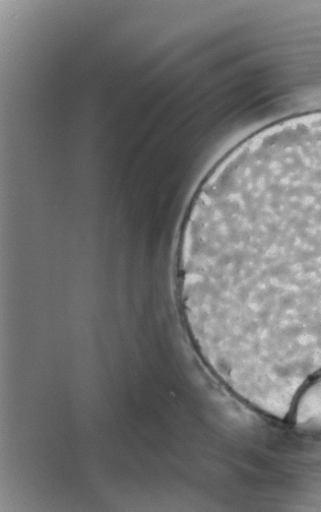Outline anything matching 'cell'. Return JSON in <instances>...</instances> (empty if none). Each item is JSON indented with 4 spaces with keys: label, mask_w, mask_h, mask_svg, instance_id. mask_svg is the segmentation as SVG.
<instances>
[{
    "label": "cell",
    "mask_w": 321,
    "mask_h": 512,
    "mask_svg": "<svg viewBox=\"0 0 321 512\" xmlns=\"http://www.w3.org/2000/svg\"><path fill=\"white\" fill-rule=\"evenodd\" d=\"M292 410L298 427L321 433V373L306 384Z\"/></svg>",
    "instance_id": "2"
},
{
    "label": "cell",
    "mask_w": 321,
    "mask_h": 512,
    "mask_svg": "<svg viewBox=\"0 0 321 512\" xmlns=\"http://www.w3.org/2000/svg\"><path fill=\"white\" fill-rule=\"evenodd\" d=\"M177 274L223 372L291 406L321 373V112L265 128L214 167L185 218Z\"/></svg>",
    "instance_id": "1"
}]
</instances>
